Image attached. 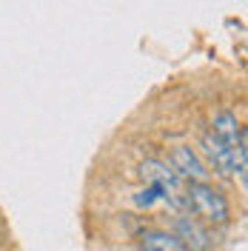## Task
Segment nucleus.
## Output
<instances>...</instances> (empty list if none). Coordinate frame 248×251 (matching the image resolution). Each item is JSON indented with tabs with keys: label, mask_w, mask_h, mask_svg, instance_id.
<instances>
[{
	"label": "nucleus",
	"mask_w": 248,
	"mask_h": 251,
	"mask_svg": "<svg viewBox=\"0 0 248 251\" xmlns=\"http://www.w3.org/2000/svg\"><path fill=\"white\" fill-rule=\"evenodd\" d=\"M186 205L191 214L200 223H211V226H225L231 220V205L225 200V194L214 188L211 183H188L186 188Z\"/></svg>",
	"instance_id": "f257e3e1"
},
{
	"label": "nucleus",
	"mask_w": 248,
	"mask_h": 251,
	"mask_svg": "<svg viewBox=\"0 0 248 251\" xmlns=\"http://www.w3.org/2000/svg\"><path fill=\"white\" fill-rule=\"evenodd\" d=\"M169 166L177 177H186L191 183H208V166L191 146H174L169 154Z\"/></svg>",
	"instance_id": "7ed1b4c3"
},
{
	"label": "nucleus",
	"mask_w": 248,
	"mask_h": 251,
	"mask_svg": "<svg viewBox=\"0 0 248 251\" xmlns=\"http://www.w3.org/2000/svg\"><path fill=\"white\" fill-rule=\"evenodd\" d=\"M200 149H202V157L208 160V166L217 174L228 177V174L237 172L240 177H246V151H237L231 146H225V143L220 140L217 134H211V131L202 134Z\"/></svg>",
	"instance_id": "f03ea898"
},
{
	"label": "nucleus",
	"mask_w": 248,
	"mask_h": 251,
	"mask_svg": "<svg viewBox=\"0 0 248 251\" xmlns=\"http://www.w3.org/2000/svg\"><path fill=\"white\" fill-rule=\"evenodd\" d=\"M211 134H217L225 146H231L237 151H246V128L240 126L234 111H217L211 120Z\"/></svg>",
	"instance_id": "39448f33"
},
{
	"label": "nucleus",
	"mask_w": 248,
	"mask_h": 251,
	"mask_svg": "<svg viewBox=\"0 0 248 251\" xmlns=\"http://www.w3.org/2000/svg\"><path fill=\"white\" fill-rule=\"evenodd\" d=\"M157 200H169V203H177V197L171 194L169 188L163 186H146L143 191H140L137 197H134V203L140 205V208H149V205H154Z\"/></svg>",
	"instance_id": "6e6552de"
},
{
	"label": "nucleus",
	"mask_w": 248,
	"mask_h": 251,
	"mask_svg": "<svg viewBox=\"0 0 248 251\" xmlns=\"http://www.w3.org/2000/svg\"><path fill=\"white\" fill-rule=\"evenodd\" d=\"M140 251H191V249L174 231L149 228V231L140 234Z\"/></svg>",
	"instance_id": "423d86ee"
},
{
	"label": "nucleus",
	"mask_w": 248,
	"mask_h": 251,
	"mask_svg": "<svg viewBox=\"0 0 248 251\" xmlns=\"http://www.w3.org/2000/svg\"><path fill=\"white\" fill-rule=\"evenodd\" d=\"M140 174H143V180H146L149 186H163V188H169L171 194H180V191H177L180 177L171 172V166H166V163H160V160H146V163L140 166Z\"/></svg>",
	"instance_id": "0eeeda50"
},
{
	"label": "nucleus",
	"mask_w": 248,
	"mask_h": 251,
	"mask_svg": "<svg viewBox=\"0 0 248 251\" xmlns=\"http://www.w3.org/2000/svg\"><path fill=\"white\" fill-rule=\"evenodd\" d=\"M174 234L180 237V240H183L191 251H208L211 246H214V237H211V231H208V228H205L197 217H191V214L174 220Z\"/></svg>",
	"instance_id": "20e7f679"
}]
</instances>
